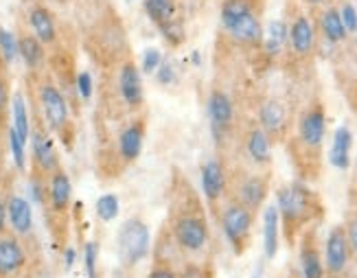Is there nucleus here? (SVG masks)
Returning <instances> with one entry per match:
<instances>
[{"instance_id":"18","label":"nucleus","mask_w":357,"mask_h":278,"mask_svg":"<svg viewBox=\"0 0 357 278\" xmlns=\"http://www.w3.org/2000/svg\"><path fill=\"white\" fill-rule=\"evenodd\" d=\"M318 29H320V36L324 38V42H329L331 46L344 44L349 38L347 26H344L342 18H340V9L335 5L322 7V11L318 15Z\"/></svg>"},{"instance_id":"32","label":"nucleus","mask_w":357,"mask_h":278,"mask_svg":"<svg viewBox=\"0 0 357 278\" xmlns=\"http://www.w3.org/2000/svg\"><path fill=\"white\" fill-rule=\"evenodd\" d=\"M0 59L5 64H13L18 59V38L5 26H0Z\"/></svg>"},{"instance_id":"4","label":"nucleus","mask_w":357,"mask_h":278,"mask_svg":"<svg viewBox=\"0 0 357 278\" xmlns=\"http://www.w3.org/2000/svg\"><path fill=\"white\" fill-rule=\"evenodd\" d=\"M252 222H255V213L250 208H245L243 204H239L237 199H230L222 210L224 237L237 254H243L248 241H250Z\"/></svg>"},{"instance_id":"36","label":"nucleus","mask_w":357,"mask_h":278,"mask_svg":"<svg viewBox=\"0 0 357 278\" xmlns=\"http://www.w3.org/2000/svg\"><path fill=\"white\" fill-rule=\"evenodd\" d=\"M97 256H99V243L88 241L84 248V263H86L88 278H97Z\"/></svg>"},{"instance_id":"30","label":"nucleus","mask_w":357,"mask_h":278,"mask_svg":"<svg viewBox=\"0 0 357 278\" xmlns=\"http://www.w3.org/2000/svg\"><path fill=\"white\" fill-rule=\"evenodd\" d=\"M11 116H13V123H11L13 132L18 134V138L26 145L31 136V121H29V110H26V99L22 92H15L11 97Z\"/></svg>"},{"instance_id":"5","label":"nucleus","mask_w":357,"mask_h":278,"mask_svg":"<svg viewBox=\"0 0 357 278\" xmlns=\"http://www.w3.org/2000/svg\"><path fill=\"white\" fill-rule=\"evenodd\" d=\"M327 134V114H324L322 103H312L298 118V136L296 143L303 151L309 153V158L318 160L320 149Z\"/></svg>"},{"instance_id":"13","label":"nucleus","mask_w":357,"mask_h":278,"mask_svg":"<svg viewBox=\"0 0 357 278\" xmlns=\"http://www.w3.org/2000/svg\"><path fill=\"white\" fill-rule=\"evenodd\" d=\"M199 182H202V193H204L206 202L215 206L226 195V189H228V176H226L224 162L220 158H208L199 169Z\"/></svg>"},{"instance_id":"41","label":"nucleus","mask_w":357,"mask_h":278,"mask_svg":"<svg viewBox=\"0 0 357 278\" xmlns=\"http://www.w3.org/2000/svg\"><path fill=\"white\" fill-rule=\"evenodd\" d=\"M44 195H46V189H44L42 180L40 178H31L29 180V197H31V202L42 204L44 202Z\"/></svg>"},{"instance_id":"27","label":"nucleus","mask_w":357,"mask_h":278,"mask_svg":"<svg viewBox=\"0 0 357 278\" xmlns=\"http://www.w3.org/2000/svg\"><path fill=\"white\" fill-rule=\"evenodd\" d=\"M18 57L24 61V66L29 70H38L42 68L44 59H46V51L44 44L33 36V33H24L18 38Z\"/></svg>"},{"instance_id":"46","label":"nucleus","mask_w":357,"mask_h":278,"mask_svg":"<svg viewBox=\"0 0 357 278\" xmlns=\"http://www.w3.org/2000/svg\"><path fill=\"white\" fill-rule=\"evenodd\" d=\"M303 3H305L307 7H312V9H322V7L331 5V0H303Z\"/></svg>"},{"instance_id":"10","label":"nucleus","mask_w":357,"mask_h":278,"mask_svg":"<svg viewBox=\"0 0 357 278\" xmlns=\"http://www.w3.org/2000/svg\"><path fill=\"white\" fill-rule=\"evenodd\" d=\"M40 105L46 118V125L53 132H61L68 125V101L61 90L53 84H44L40 88Z\"/></svg>"},{"instance_id":"42","label":"nucleus","mask_w":357,"mask_h":278,"mask_svg":"<svg viewBox=\"0 0 357 278\" xmlns=\"http://www.w3.org/2000/svg\"><path fill=\"white\" fill-rule=\"evenodd\" d=\"M178 278H211V276H208V272L202 268V265H197V263H186L182 268V272L178 274Z\"/></svg>"},{"instance_id":"3","label":"nucleus","mask_w":357,"mask_h":278,"mask_svg":"<svg viewBox=\"0 0 357 278\" xmlns=\"http://www.w3.org/2000/svg\"><path fill=\"white\" fill-rule=\"evenodd\" d=\"M116 245H119V256L128 268L145 261L151 250V237L147 224L141 217H130L119 230Z\"/></svg>"},{"instance_id":"17","label":"nucleus","mask_w":357,"mask_h":278,"mask_svg":"<svg viewBox=\"0 0 357 278\" xmlns=\"http://www.w3.org/2000/svg\"><path fill=\"white\" fill-rule=\"evenodd\" d=\"M31 149H33V160L36 167L44 173H53L59 169V160H57V153H55V145L49 136H46L42 130L31 132Z\"/></svg>"},{"instance_id":"29","label":"nucleus","mask_w":357,"mask_h":278,"mask_svg":"<svg viewBox=\"0 0 357 278\" xmlns=\"http://www.w3.org/2000/svg\"><path fill=\"white\" fill-rule=\"evenodd\" d=\"M143 9L156 29L178 18V0H143Z\"/></svg>"},{"instance_id":"11","label":"nucleus","mask_w":357,"mask_h":278,"mask_svg":"<svg viewBox=\"0 0 357 278\" xmlns=\"http://www.w3.org/2000/svg\"><path fill=\"white\" fill-rule=\"evenodd\" d=\"M145 116H134L119 134V158L123 164H132L141 158L143 145H145Z\"/></svg>"},{"instance_id":"16","label":"nucleus","mask_w":357,"mask_h":278,"mask_svg":"<svg viewBox=\"0 0 357 278\" xmlns=\"http://www.w3.org/2000/svg\"><path fill=\"white\" fill-rule=\"evenodd\" d=\"M301 274L303 278H324V261L314 230H305L301 235Z\"/></svg>"},{"instance_id":"22","label":"nucleus","mask_w":357,"mask_h":278,"mask_svg":"<svg viewBox=\"0 0 357 278\" xmlns=\"http://www.w3.org/2000/svg\"><path fill=\"white\" fill-rule=\"evenodd\" d=\"M46 195H49L51 208H53L55 213H66V210H68L70 199H73V184H70V178L66 176V171H61V169H57V171L51 173Z\"/></svg>"},{"instance_id":"24","label":"nucleus","mask_w":357,"mask_h":278,"mask_svg":"<svg viewBox=\"0 0 357 278\" xmlns=\"http://www.w3.org/2000/svg\"><path fill=\"white\" fill-rule=\"evenodd\" d=\"M278 243H281V215L274 204H270L263 210V252H266V258L272 261L276 256Z\"/></svg>"},{"instance_id":"35","label":"nucleus","mask_w":357,"mask_h":278,"mask_svg":"<svg viewBox=\"0 0 357 278\" xmlns=\"http://www.w3.org/2000/svg\"><path fill=\"white\" fill-rule=\"evenodd\" d=\"M340 9V18H342L344 26H347V33L353 36L357 33V9L351 0H342V5L337 7Z\"/></svg>"},{"instance_id":"48","label":"nucleus","mask_w":357,"mask_h":278,"mask_svg":"<svg viewBox=\"0 0 357 278\" xmlns=\"http://www.w3.org/2000/svg\"><path fill=\"white\" fill-rule=\"evenodd\" d=\"M263 274H266V263H263V261H259L250 278H263Z\"/></svg>"},{"instance_id":"33","label":"nucleus","mask_w":357,"mask_h":278,"mask_svg":"<svg viewBox=\"0 0 357 278\" xmlns=\"http://www.w3.org/2000/svg\"><path fill=\"white\" fill-rule=\"evenodd\" d=\"M158 31H160L162 40H165L169 46H180V44L184 42V38H186V31H184V24H182L180 18L169 20L167 24L158 26Z\"/></svg>"},{"instance_id":"19","label":"nucleus","mask_w":357,"mask_h":278,"mask_svg":"<svg viewBox=\"0 0 357 278\" xmlns=\"http://www.w3.org/2000/svg\"><path fill=\"white\" fill-rule=\"evenodd\" d=\"M29 26L33 31V36L42 44H55L57 40V24H55V15L49 7L36 5L29 11Z\"/></svg>"},{"instance_id":"6","label":"nucleus","mask_w":357,"mask_h":278,"mask_svg":"<svg viewBox=\"0 0 357 278\" xmlns=\"http://www.w3.org/2000/svg\"><path fill=\"white\" fill-rule=\"evenodd\" d=\"M116 90L121 101L126 103L132 112H138L145 105V88H143V72L134 61L128 57L119 66L116 75Z\"/></svg>"},{"instance_id":"7","label":"nucleus","mask_w":357,"mask_h":278,"mask_svg":"<svg viewBox=\"0 0 357 278\" xmlns=\"http://www.w3.org/2000/svg\"><path fill=\"white\" fill-rule=\"evenodd\" d=\"M206 112L211 121V132L217 143L232 130V123H235V103H232L230 95L220 88H215L208 101H206Z\"/></svg>"},{"instance_id":"2","label":"nucleus","mask_w":357,"mask_h":278,"mask_svg":"<svg viewBox=\"0 0 357 278\" xmlns=\"http://www.w3.org/2000/svg\"><path fill=\"white\" fill-rule=\"evenodd\" d=\"M172 237L184 252H202L211 239V230L199 206H180L172 222Z\"/></svg>"},{"instance_id":"34","label":"nucleus","mask_w":357,"mask_h":278,"mask_svg":"<svg viewBox=\"0 0 357 278\" xmlns=\"http://www.w3.org/2000/svg\"><path fill=\"white\" fill-rule=\"evenodd\" d=\"M7 138H9V149H11V156H13V164L20 169V171H24L26 167V153H24V143L18 138V134L13 132V128L7 130Z\"/></svg>"},{"instance_id":"20","label":"nucleus","mask_w":357,"mask_h":278,"mask_svg":"<svg viewBox=\"0 0 357 278\" xmlns=\"http://www.w3.org/2000/svg\"><path fill=\"white\" fill-rule=\"evenodd\" d=\"M26 263L24 248L18 239L13 237H0V276H13L18 274Z\"/></svg>"},{"instance_id":"9","label":"nucleus","mask_w":357,"mask_h":278,"mask_svg":"<svg viewBox=\"0 0 357 278\" xmlns=\"http://www.w3.org/2000/svg\"><path fill=\"white\" fill-rule=\"evenodd\" d=\"M287 44H289L291 53L301 59H307L314 55L318 38H316V26L309 15H305V13L294 15L291 24H287Z\"/></svg>"},{"instance_id":"14","label":"nucleus","mask_w":357,"mask_h":278,"mask_svg":"<svg viewBox=\"0 0 357 278\" xmlns=\"http://www.w3.org/2000/svg\"><path fill=\"white\" fill-rule=\"evenodd\" d=\"M268 193H270V180H268V176L250 173V176H243L237 182L232 199H237L239 204H243L245 208H250L252 213H257L263 206V202H266Z\"/></svg>"},{"instance_id":"8","label":"nucleus","mask_w":357,"mask_h":278,"mask_svg":"<svg viewBox=\"0 0 357 278\" xmlns=\"http://www.w3.org/2000/svg\"><path fill=\"white\" fill-rule=\"evenodd\" d=\"M353 252L344 233V226H333L324 241V272L329 276H342L349 268Z\"/></svg>"},{"instance_id":"21","label":"nucleus","mask_w":357,"mask_h":278,"mask_svg":"<svg viewBox=\"0 0 357 278\" xmlns=\"http://www.w3.org/2000/svg\"><path fill=\"white\" fill-rule=\"evenodd\" d=\"M7 219L15 235H29L33 228V208H31L29 199L22 195H11L7 202Z\"/></svg>"},{"instance_id":"25","label":"nucleus","mask_w":357,"mask_h":278,"mask_svg":"<svg viewBox=\"0 0 357 278\" xmlns=\"http://www.w3.org/2000/svg\"><path fill=\"white\" fill-rule=\"evenodd\" d=\"M351 149H353V134L347 125H340L333 132V143L329 147V162L331 167L347 171L351 167Z\"/></svg>"},{"instance_id":"31","label":"nucleus","mask_w":357,"mask_h":278,"mask_svg":"<svg viewBox=\"0 0 357 278\" xmlns=\"http://www.w3.org/2000/svg\"><path fill=\"white\" fill-rule=\"evenodd\" d=\"M95 210H97V217L105 224H110L119 217V213H121V202H119V197L114 193H105L97 199V204H95Z\"/></svg>"},{"instance_id":"47","label":"nucleus","mask_w":357,"mask_h":278,"mask_svg":"<svg viewBox=\"0 0 357 278\" xmlns=\"http://www.w3.org/2000/svg\"><path fill=\"white\" fill-rule=\"evenodd\" d=\"M5 224H7V206L0 202V235H3Z\"/></svg>"},{"instance_id":"44","label":"nucleus","mask_w":357,"mask_h":278,"mask_svg":"<svg viewBox=\"0 0 357 278\" xmlns=\"http://www.w3.org/2000/svg\"><path fill=\"white\" fill-rule=\"evenodd\" d=\"M149 278H178V274H176L172 268H169V265L158 263V265H153V268H151Z\"/></svg>"},{"instance_id":"23","label":"nucleus","mask_w":357,"mask_h":278,"mask_svg":"<svg viewBox=\"0 0 357 278\" xmlns=\"http://www.w3.org/2000/svg\"><path fill=\"white\" fill-rule=\"evenodd\" d=\"M245 153L257 167H268L272 162V141L259 125L250 128L245 136Z\"/></svg>"},{"instance_id":"38","label":"nucleus","mask_w":357,"mask_h":278,"mask_svg":"<svg viewBox=\"0 0 357 278\" xmlns=\"http://www.w3.org/2000/svg\"><path fill=\"white\" fill-rule=\"evenodd\" d=\"M75 86H77V92H79V97L84 101L92 99V92H95V82H92V75L88 70H82L79 75H77Z\"/></svg>"},{"instance_id":"37","label":"nucleus","mask_w":357,"mask_h":278,"mask_svg":"<svg viewBox=\"0 0 357 278\" xmlns=\"http://www.w3.org/2000/svg\"><path fill=\"white\" fill-rule=\"evenodd\" d=\"M162 53L158 51V49H147L145 51V55H143V61H141V72H145V75H153L158 68H160V64H162Z\"/></svg>"},{"instance_id":"39","label":"nucleus","mask_w":357,"mask_h":278,"mask_svg":"<svg viewBox=\"0 0 357 278\" xmlns=\"http://www.w3.org/2000/svg\"><path fill=\"white\" fill-rule=\"evenodd\" d=\"M153 77H156V82L165 88H169L172 84H176V68L172 61H162L160 68L153 72Z\"/></svg>"},{"instance_id":"26","label":"nucleus","mask_w":357,"mask_h":278,"mask_svg":"<svg viewBox=\"0 0 357 278\" xmlns=\"http://www.w3.org/2000/svg\"><path fill=\"white\" fill-rule=\"evenodd\" d=\"M261 9H263V0H224L220 11L222 29L226 31L228 26H232L237 20L245 18L250 13H261Z\"/></svg>"},{"instance_id":"45","label":"nucleus","mask_w":357,"mask_h":278,"mask_svg":"<svg viewBox=\"0 0 357 278\" xmlns=\"http://www.w3.org/2000/svg\"><path fill=\"white\" fill-rule=\"evenodd\" d=\"M75 261H77L75 248H66V250H64V265H66V270H70V268L75 265Z\"/></svg>"},{"instance_id":"15","label":"nucleus","mask_w":357,"mask_h":278,"mask_svg":"<svg viewBox=\"0 0 357 278\" xmlns=\"http://www.w3.org/2000/svg\"><path fill=\"white\" fill-rule=\"evenodd\" d=\"M226 36L243 46V49H261L263 42V24H261V13H250L245 18L237 20L232 26L226 29Z\"/></svg>"},{"instance_id":"1","label":"nucleus","mask_w":357,"mask_h":278,"mask_svg":"<svg viewBox=\"0 0 357 278\" xmlns=\"http://www.w3.org/2000/svg\"><path fill=\"white\" fill-rule=\"evenodd\" d=\"M276 208L281 215V230L289 245L296 243L305 233L307 224H312L322 213L318 195L312 189H307L303 182H291L278 189Z\"/></svg>"},{"instance_id":"49","label":"nucleus","mask_w":357,"mask_h":278,"mask_svg":"<svg viewBox=\"0 0 357 278\" xmlns=\"http://www.w3.org/2000/svg\"><path fill=\"white\" fill-rule=\"evenodd\" d=\"M327 278H340V276H327Z\"/></svg>"},{"instance_id":"12","label":"nucleus","mask_w":357,"mask_h":278,"mask_svg":"<svg viewBox=\"0 0 357 278\" xmlns=\"http://www.w3.org/2000/svg\"><path fill=\"white\" fill-rule=\"evenodd\" d=\"M287 107L281 99H266L259 107V128L270 136V141H283L287 132Z\"/></svg>"},{"instance_id":"40","label":"nucleus","mask_w":357,"mask_h":278,"mask_svg":"<svg viewBox=\"0 0 357 278\" xmlns=\"http://www.w3.org/2000/svg\"><path fill=\"white\" fill-rule=\"evenodd\" d=\"M344 233H347V239L351 245V252L357 256V210L349 213V217L344 222Z\"/></svg>"},{"instance_id":"28","label":"nucleus","mask_w":357,"mask_h":278,"mask_svg":"<svg viewBox=\"0 0 357 278\" xmlns=\"http://www.w3.org/2000/svg\"><path fill=\"white\" fill-rule=\"evenodd\" d=\"M287 44V24L283 20H272L268 24V29L263 31V42L261 49L268 57H278L283 53Z\"/></svg>"},{"instance_id":"43","label":"nucleus","mask_w":357,"mask_h":278,"mask_svg":"<svg viewBox=\"0 0 357 278\" xmlns=\"http://www.w3.org/2000/svg\"><path fill=\"white\" fill-rule=\"evenodd\" d=\"M7 107H9V86H7L5 77L0 75V116L5 114Z\"/></svg>"}]
</instances>
